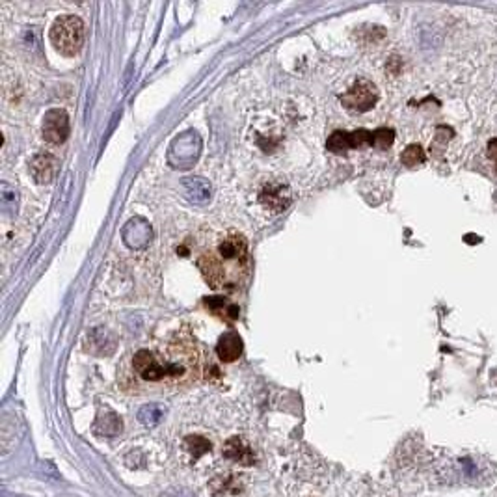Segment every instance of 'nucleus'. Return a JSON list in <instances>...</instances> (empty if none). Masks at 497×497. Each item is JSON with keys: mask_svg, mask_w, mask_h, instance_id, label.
Listing matches in <instances>:
<instances>
[{"mask_svg": "<svg viewBox=\"0 0 497 497\" xmlns=\"http://www.w3.org/2000/svg\"><path fill=\"white\" fill-rule=\"evenodd\" d=\"M201 375L200 350L185 337L161 343L157 349H140L119 369V386L125 393H172L198 382Z\"/></svg>", "mask_w": 497, "mask_h": 497, "instance_id": "obj_1", "label": "nucleus"}, {"mask_svg": "<svg viewBox=\"0 0 497 497\" xmlns=\"http://www.w3.org/2000/svg\"><path fill=\"white\" fill-rule=\"evenodd\" d=\"M203 278L214 291H239L252 268L250 248L244 235L227 231L218 235L198 259Z\"/></svg>", "mask_w": 497, "mask_h": 497, "instance_id": "obj_2", "label": "nucleus"}, {"mask_svg": "<svg viewBox=\"0 0 497 497\" xmlns=\"http://www.w3.org/2000/svg\"><path fill=\"white\" fill-rule=\"evenodd\" d=\"M84 23L77 15H64L54 21L51 28V43L64 56H75L84 45Z\"/></svg>", "mask_w": 497, "mask_h": 497, "instance_id": "obj_3", "label": "nucleus"}, {"mask_svg": "<svg viewBox=\"0 0 497 497\" xmlns=\"http://www.w3.org/2000/svg\"><path fill=\"white\" fill-rule=\"evenodd\" d=\"M341 101L347 108L354 110V112H367L378 101V90H376V86L373 82H369L365 78H360L358 82H354L347 90Z\"/></svg>", "mask_w": 497, "mask_h": 497, "instance_id": "obj_4", "label": "nucleus"}, {"mask_svg": "<svg viewBox=\"0 0 497 497\" xmlns=\"http://www.w3.org/2000/svg\"><path fill=\"white\" fill-rule=\"evenodd\" d=\"M69 136V117L64 110H49L43 117V138L49 143H64Z\"/></svg>", "mask_w": 497, "mask_h": 497, "instance_id": "obj_5", "label": "nucleus"}, {"mask_svg": "<svg viewBox=\"0 0 497 497\" xmlns=\"http://www.w3.org/2000/svg\"><path fill=\"white\" fill-rule=\"evenodd\" d=\"M216 354H218L220 362L233 363L237 362L242 354V339L237 332H226L224 336L218 339L216 345Z\"/></svg>", "mask_w": 497, "mask_h": 497, "instance_id": "obj_6", "label": "nucleus"}, {"mask_svg": "<svg viewBox=\"0 0 497 497\" xmlns=\"http://www.w3.org/2000/svg\"><path fill=\"white\" fill-rule=\"evenodd\" d=\"M261 203L272 211H284L285 207L291 203V194L281 185H270L261 192Z\"/></svg>", "mask_w": 497, "mask_h": 497, "instance_id": "obj_7", "label": "nucleus"}, {"mask_svg": "<svg viewBox=\"0 0 497 497\" xmlns=\"http://www.w3.org/2000/svg\"><path fill=\"white\" fill-rule=\"evenodd\" d=\"M30 174L38 183H51L56 174V159L51 155L34 157L30 162Z\"/></svg>", "mask_w": 497, "mask_h": 497, "instance_id": "obj_8", "label": "nucleus"}, {"mask_svg": "<svg viewBox=\"0 0 497 497\" xmlns=\"http://www.w3.org/2000/svg\"><path fill=\"white\" fill-rule=\"evenodd\" d=\"M224 454H226L227 459L235 460V462H239V464H242V465L253 464L252 451L246 447V443L240 438L227 439L226 449H224Z\"/></svg>", "mask_w": 497, "mask_h": 497, "instance_id": "obj_9", "label": "nucleus"}, {"mask_svg": "<svg viewBox=\"0 0 497 497\" xmlns=\"http://www.w3.org/2000/svg\"><path fill=\"white\" fill-rule=\"evenodd\" d=\"M185 190H187L188 198L194 201H207L211 198V185L201 177H187Z\"/></svg>", "mask_w": 497, "mask_h": 497, "instance_id": "obj_10", "label": "nucleus"}, {"mask_svg": "<svg viewBox=\"0 0 497 497\" xmlns=\"http://www.w3.org/2000/svg\"><path fill=\"white\" fill-rule=\"evenodd\" d=\"M426 159L425 155V151H423V148L421 146H417V143H412V146H408L404 151H402V155H400V161H402V164L404 166H408V168H413V166H419V164H423Z\"/></svg>", "mask_w": 497, "mask_h": 497, "instance_id": "obj_11", "label": "nucleus"}, {"mask_svg": "<svg viewBox=\"0 0 497 497\" xmlns=\"http://www.w3.org/2000/svg\"><path fill=\"white\" fill-rule=\"evenodd\" d=\"M162 417H164V408L159 406V404H148V406H143L142 410L138 412V419L148 426L161 423Z\"/></svg>", "mask_w": 497, "mask_h": 497, "instance_id": "obj_12", "label": "nucleus"}, {"mask_svg": "<svg viewBox=\"0 0 497 497\" xmlns=\"http://www.w3.org/2000/svg\"><path fill=\"white\" fill-rule=\"evenodd\" d=\"M328 149L332 153H345L349 151L350 148V132H345V130H336L334 135L328 138Z\"/></svg>", "mask_w": 497, "mask_h": 497, "instance_id": "obj_13", "label": "nucleus"}, {"mask_svg": "<svg viewBox=\"0 0 497 497\" xmlns=\"http://www.w3.org/2000/svg\"><path fill=\"white\" fill-rule=\"evenodd\" d=\"M185 443H187L188 451L194 454V459H200L201 454L211 451V443H209L203 436H188V438L185 439Z\"/></svg>", "mask_w": 497, "mask_h": 497, "instance_id": "obj_14", "label": "nucleus"}, {"mask_svg": "<svg viewBox=\"0 0 497 497\" xmlns=\"http://www.w3.org/2000/svg\"><path fill=\"white\" fill-rule=\"evenodd\" d=\"M395 140V132L391 129H386V127H382V129H376L373 132V146L378 149H388Z\"/></svg>", "mask_w": 497, "mask_h": 497, "instance_id": "obj_15", "label": "nucleus"}, {"mask_svg": "<svg viewBox=\"0 0 497 497\" xmlns=\"http://www.w3.org/2000/svg\"><path fill=\"white\" fill-rule=\"evenodd\" d=\"M488 157H490L492 161L497 162V138L496 140H490V143H488Z\"/></svg>", "mask_w": 497, "mask_h": 497, "instance_id": "obj_16", "label": "nucleus"}, {"mask_svg": "<svg viewBox=\"0 0 497 497\" xmlns=\"http://www.w3.org/2000/svg\"><path fill=\"white\" fill-rule=\"evenodd\" d=\"M170 497H177V496H170ZM183 497H185V496H183Z\"/></svg>", "mask_w": 497, "mask_h": 497, "instance_id": "obj_17", "label": "nucleus"}]
</instances>
